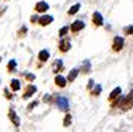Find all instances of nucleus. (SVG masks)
<instances>
[{
  "label": "nucleus",
  "mask_w": 133,
  "mask_h": 132,
  "mask_svg": "<svg viewBox=\"0 0 133 132\" xmlns=\"http://www.w3.org/2000/svg\"><path fill=\"white\" fill-rule=\"evenodd\" d=\"M46 11H49L48 2H45V0H39L36 5H35V12H36V14H46Z\"/></svg>",
  "instance_id": "nucleus-1"
},
{
  "label": "nucleus",
  "mask_w": 133,
  "mask_h": 132,
  "mask_svg": "<svg viewBox=\"0 0 133 132\" xmlns=\"http://www.w3.org/2000/svg\"><path fill=\"white\" fill-rule=\"evenodd\" d=\"M123 47H124V38L115 36L114 41H112V50H114V51H121Z\"/></svg>",
  "instance_id": "nucleus-2"
},
{
  "label": "nucleus",
  "mask_w": 133,
  "mask_h": 132,
  "mask_svg": "<svg viewBox=\"0 0 133 132\" xmlns=\"http://www.w3.org/2000/svg\"><path fill=\"white\" fill-rule=\"evenodd\" d=\"M84 27H85V23H84V21L76 20V21H73V23H72V26L69 27V30H70L72 33H78V32H81Z\"/></svg>",
  "instance_id": "nucleus-3"
},
{
  "label": "nucleus",
  "mask_w": 133,
  "mask_h": 132,
  "mask_svg": "<svg viewBox=\"0 0 133 132\" xmlns=\"http://www.w3.org/2000/svg\"><path fill=\"white\" fill-rule=\"evenodd\" d=\"M52 21H54V17H52V15H46V14H43L42 17H39L37 24H41L42 27H45V26H49Z\"/></svg>",
  "instance_id": "nucleus-4"
},
{
  "label": "nucleus",
  "mask_w": 133,
  "mask_h": 132,
  "mask_svg": "<svg viewBox=\"0 0 133 132\" xmlns=\"http://www.w3.org/2000/svg\"><path fill=\"white\" fill-rule=\"evenodd\" d=\"M57 105H58V108L63 110V111H67V110H69V101H67L64 96H58V98H57Z\"/></svg>",
  "instance_id": "nucleus-5"
},
{
  "label": "nucleus",
  "mask_w": 133,
  "mask_h": 132,
  "mask_svg": "<svg viewBox=\"0 0 133 132\" xmlns=\"http://www.w3.org/2000/svg\"><path fill=\"white\" fill-rule=\"evenodd\" d=\"M91 20H93V24L96 26V27H99V26H103V17L100 12H93V17H91Z\"/></svg>",
  "instance_id": "nucleus-6"
},
{
  "label": "nucleus",
  "mask_w": 133,
  "mask_h": 132,
  "mask_svg": "<svg viewBox=\"0 0 133 132\" xmlns=\"http://www.w3.org/2000/svg\"><path fill=\"white\" fill-rule=\"evenodd\" d=\"M58 50L61 53H67L70 50V41L69 39H61L60 44H58Z\"/></svg>",
  "instance_id": "nucleus-7"
},
{
  "label": "nucleus",
  "mask_w": 133,
  "mask_h": 132,
  "mask_svg": "<svg viewBox=\"0 0 133 132\" xmlns=\"http://www.w3.org/2000/svg\"><path fill=\"white\" fill-rule=\"evenodd\" d=\"M37 57H39V60H41V62H46V60L49 59V51L46 50V48H45V50H41Z\"/></svg>",
  "instance_id": "nucleus-8"
},
{
  "label": "nucleus",
  "mask_w": 133,
  "mask_h": 132,
  "mask_svg": "<svg viewBox=\"0 0 133 132\" xmlns=\"http://www.w3.org/2000/svg\"><path fill=\"white\" fill-rule=\"evenodd\" d=\"M66 78L64 77H61V75H57V77H55V84H57V86H58V87H64V86H66Z\"/></svg>",
  "instance_id": "nucleus-9"
},
{
  "label": "nucleus",
  "mask_w": 133,
  "mask_h": 132,
  "mask_svg": "<svg viewBox=\"0 0 133 132\" xmlns=\"http://www.w3.org/2000/svg\"><path fill=\"white\" fill-rule=\"evenodd\" d=\"M79 9H81V5H79V3H76V5H73V6H70V8H69L67 14H69V15H75Z\"/></svg>",
  "instance_id": "nucleus-10"
},
{
  "label": "nucleus",
  "mask_w": 133,
  "mask_h": 132,
  "mask_svg": "<svg viewBox=\"0 0 133 132\" xmlns=\"http://www.w3.org/2000/svg\"><path fill=\"white\" fill-rule=\"evenodd\" d=\"M35 92H36V87H35V86H29L27 90H25V93H24V98H30Z\"/></svg>",
  "instance_id": "nucleus-11"
},
{
  "label": "nucleus",
  "mask_w": 133,
  "mask_h": 132,
  "mask_svg": "<svg viewBox=\"0 0 133 132\" xmlns=\"http://www.w3.org/2000/svg\"><path fill=\"white\" fill-rule=\"evenodd\" d=\"M61 68H63V62H61V60H55L52 71H54V72H60V71H61Z\"/></svg>",
  "instance_id": "nucleus-12"
},
{
  "label": "nucleus",
  "mask_w": 133,
  "mask_h": 132,
  "mask_svg": "<svg viewBox=\"0 0 133 132\" xmlns=\"http://www.w3.org/2000/svg\"><path fill=\"white\" fill-rule=\"evenodd\" d=\"M120 93H121V89H120V87H117L115 90H112V92H111V95H109V99H111V101H112V99H115V98L120 95Z\"/></svg>",
  "instance_id": "nucleus-13"
},
{
  "label": "nucleus",
  "mask_w": 133,
  "mask_h": 132,
  "mask_svg": "<svg viewBox=\"0 0 133 132\" xmlns=\"http://www.w3.org/2000/svg\"><path fill=\"white\" fill-rule=\"evenodd\" d=\"M67 32H69V27L64 26V27H61V29L58 30V36H60V38H64V36L67 35Z\"/></svg>",
  "instance_id": "nucleus-14"
},
{
  "label": "nucleus",
  "mask_w": 133,
  "mask_h": 132,
  "mask_svg": "<svg viewBox=\"0 0 133 132\" xmlns=\"http://www.w3.org/2000/svg\"><path fill=\"white\" fill-rule=\"evenodd\" d=\"M76 75H78V69H72L70 74H69V77H67V80H69V81H73V80L76 78Z\"/></svg>",
  "instance_id": "nucleus-15"
},
{
  "label": "nucleus",
  "mask_w": 133,
  "mask_h": 132,
  "mask_svg": "<svg viewBox=\"0 0 133 132\" xmlns=\"http://www.w3.org/2000/svg\"><path fill=\"white\" fill-rule=\"evenodd\" d=\"M133 104V92L130 93V96L127 98V101H126V104H124V108H129L130 105Z\"/></svg>",
  "instance_id": "nucleus-16"
},
{
  "label": "nucleus",
  "mask_w": 133,
  "mask_h": 132,
  "mask_svg": "<svg viewBox=\"0 0 133 132\" xmlns=\"http://www.w3.org/2000/svg\"><path fill=\"white\" fill-rule=\"evenodd\" d=\"M90 68H91L90 62H88V60H85L84 65H82V72H90Z\"/></svg>",
  "instance_id": "nucleus-17"
},
{
  "label": "nucleus",
  "mask_w": 133,
  "mask_h": 132,
  "mask_svg": "<svg viewBox=\"0 0 133 132\" xmlns=\"http://www.w3.org/2000/svg\"><path fill=\"white\" fill-rule=\"evenodd\" d=\"M15 68H17L15 60H11V62H9V65H8V69H9V72H14V71H15Z\"/></svg>",
  "instance_id": "nucleus-18"
},
{
  "label": "nucleus",
  "mask_w": 133,
  "mask_h": 132,
  "mask_svg": "<svg viewBox=\"0 0 133 132\" xmlns=\"http://www.w3.org/2000/svg\"><path fill=\"white\" fill-rule=\"evenodd\" d=\"M11 89L12 90H18L19 89V81L18 80H14L12 83H11Z\"/></svg>",
  "instance_id": "nucleus-19"
},
{
  "label": "nucleus",
  "mask_w": 133,
  "mask_h": 132,
  "mask_svg": "<svg viewBox=\"0 0 133 132\" xmlns=\"http://www.w3.org/2000/svg\"><path fill=\"white\" fill-rule=\"evenodd\" d=\"M25 33H27V27L23 26V27L18 30V36H19V38H21V36H25Z\"/></svg>",
  "instance_id": "nucleus-20"
},
{
  "label": "nucleus",
  "mask_w": 133,
  "mask_h": 132,
  "mask_svg": "<svg viewBox=\"0 0 133 132\" xmlns=\"http://www.w3.org/2000/svg\"><path fill=\"white\" fill-rule=\"evenodd\" d=\"M9 116H11V119L14 120V123H15V125H19V120H18V117H17V114L11 111V114H9Z\"/></svg>",
  "instance_id": "nucleus-21"
},
{
  "label": "nucleus",
  "mask_w": 133,
  "mask_h": 132,
  "mask_svg": "<svg viewBox=\"0 0 133 132\" xmlns=\"http://www.w3.org/2000/svg\"><path fill=\"white\" fill-rule=\"evenodd\" d=\"M124 33H126V35H133V26H127V27H124Z\"/></svg>",
  "instance_id": "nucleus-22"
},
{
  "label": "nucleus",
  "mask_w": 133,
  "mask_h": 132,
  "mask_svg": "<svg viewBox=\"0 0 133 132\" xmlns=\"http://www.w3.org/2000/svg\"><path fill=\"white\" fill-rule=\"evenodd\" d=\"M100 92H102V86H97L96 89H94V92H93V95H94V96H97L99 93H100Z\"/></svg>",
  "instance_id": "nucleus-23"
},
{
  "label": "nucleus",
  "mask_w": 133,
  "mask_h": 132,
  "mask_svg": "<svg viewBox=\"0 0 133 132\" xmlns=\"http://www.w3.org/2000/svg\"><path fill=\"white\" fill-rule=\"evenodd\" d=\"M70 122H72V117L67 114V116H66V120H64V126H69V125H70Z\"/></svg>",
  "instance_id": "nucleus-24"
},
{
  "label": "nucleus",
  "mask_w": 133,
  "mask_h": 132,
  "mask_svg": "<svg viewBox=\"0 0 133 132\" xmlns=\"http://www.w3.org/2000/svg\"><path fill=\"white\" fill-rule=\"evenodd\" d=\"M30 21H31L33 24H36L37 21H39V17H37V15H31V17H30Z\"/></svg>",
  "instance_id": "nucleus-25"
}]
</instances>
